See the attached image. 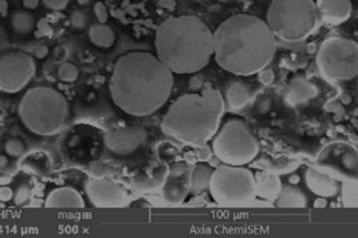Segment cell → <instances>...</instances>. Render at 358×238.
<instances>
[{"label": "cell", "instance_id": "cell-6", "mask_svg": "<svg viewBox=\"0 0 358 238\" xmlns=\"http://www.w3.org/2000/svg\"><path fill=\"white\" fill-rule=\"evenodd\" d=\"M319 20L313 0H272L266 22L275 37L298 42L314 31Z\"/></svg>", "mask_w": 358, "mask_h": 238}, {"label": "cell", "instance_id": "cell-12", "mask_svg": "<svg viewBox=\"0 0 358 238\" xmlns=\"http://www.w3.org/2000/svg\"><path fill=\"white\" fill-rule=\"evenodd\" d=\"M147 139L146 131L138 126L111 129L104 136L106 148L116 155H127L138 150Z\"/></svg>", "mask_w": 358, "mask_h": 238}, {"label": "cell", "instance_id": "cell-2", "mask_svg": "<svg viewBox=\"0 0 358 238\" xmlns=\"http://www.w3.org/2000/svg\"><path fill=\"white\" fill-rule=\"evenodd\" d=\"M213 36V56L217 64L237 75L259 73L270 63L275 50V37L266 21L250 14L229 17Z\"/></svg>", "mask_w": 358, "mask_h": 238}, {"label": "cell", "instance_id": "cell-24", "mask_svg": "<svg viewBox=\"0 0 358 238\" xmlns=\"http://www.w3.org/2000/svg\"><path fill=\"white\" fill-rule=\"evenodd\" d=\"M25 149L23 142L17 139L8 140L5 145L6 152L12 157H18L21 155Z\"/></svg>", "mask_w": 358, "mask_h": 238}, {"label": "cell", "instance_id": "cell-16", "mask_svg": "<svg viewBox=\"0 0 358 238\" xmlns=\"http://www.w3.org/2000/svg\"><path fill=\"white\" fill-rule=\"evenodd\" d=\"M316 93L314 85L305 79L296 78L289 85L285 92V99L291 105H298L314 97Z\"/></svg>", "mask_w": 358, "mask_h": 238}, {"label": "cell", "instance_id": "cell-5", "mask_svg": "<svg viewBox=\"0 0 358 238\" xmlns=\"http://www.w3.org/2000/svg\"><path fill=\"white\" fill-rule=\"evenodd\" d=\"M19 114L24 125L32 132L52 135L64 126L69 115L68 102L55 89L46 86L31 88L23 96Z\"/></svg>", "mask_w": 358, "mask_h": 238}, {"label": "cell", "instance_id": "cell-29", "mask_svg": "<svg viewBox=\"0 0 358 238\" xmlns=\"http://www.w3.org/2000/svg\"><path fill=\"white\" fill-rule=\"evenodd\" d=\"M13 195L10 188L8 186L0 187V200L2 202H8L11 200Z\"/></svg>", "mask_w": 358, "mask_h": 238}, {"label": "cell", "instance_id": "cell-32", "mask_svg": "<svg viewBox=\"0 0 358 238\" xmlns=\"http://www.w3.org/2000/svg\"><path fill=\"white\" fill-rule=\"evenodd\" d=\"M9 169V160L4 156H0V173L4 174Z\"/></svg>", "mask_w": 358, "mask_h": 238}, {"label": "cell", "instance_id": "cell-23", "mask_svg": "<svg viewBox=\"0 0 358 238\" xmlns=\"http://www.w3.org/2000/svg\"><path fill=\"white\" fill-rule=\"evenodd\" d=\"M78 67L71 62H64L61 64L57 70L59 78L66 83L75 81L78 76Z\"/></svg>", "mask_w": 358, "mask_h": 238}, {"label": "cell", "instance_id": "cell-17", "mask_svg": "<svg viewBox=\"0 0 358 238\" xmlns=\"http://www.w3.org/2000/svg\"><path fill=\"white\" fill-rule=\"evenodd\" d=\"M252 94L245 84L236 81L228 85L226 90L224 104L232 110L246 106L252 100Z\"/></svg>", "mask_w": 358, "mask_h": 238}, {"label": "cell", "instance_id": "cell-30", "mask_svg": "<svg viewBox=\"0 0 358 238\" xmlns=\"http://www.w3.org/2000/svg\"><path fill=\"white\" fill-rule=\"evenodd\" d=\"M71 21L72 24L76 28H80L85 24L84 18L82 14L79 13H76L73 14Z\"/></svg>", "mask_w": 358, "mask_h": 238}, {"label": "cell", "instance_id": "cell-34", "mask_svg": "<svg viewBox=\"0 0 358 238\" xmlns=\"http://www.w3.org/2000/svg\"><path fill=\"white\" fill-rule=\"evenodd\" d=\"M7 3L4 0H0V14L4 15L7 12Z\"/></svg>", "mask_w": 358, "mask_h": 238}, {"label": "cell", "instance_id": "cell-8", "mask_svg": "<svg viewBox=\"0 0 358 238\" xmlns=\"http://www.w3.org/2000/svg\"><path fill=\"white\" fill-rule=\"evenodd\" d=\"M215 134L213 153L226 164L242 166L252 161L258 153L257 139L241 120H228Z\"/></svg>", "mask_w": 358, "mask_h": 238}, {"label": "cell", "instance_id": "cell-27", "mask_svg": "<svg viewBox=\"0 0 358 238\" xmlns=\"http://www.w3.org/2000/svg\"><path fill=\"white\" fill-rule=\"evenodd\" d=\"M44 4L52 10H62L68 4L69 0H43Z\"/></svg>", "mask_w": 358, "mask_h": 238}, {"label": "cell", "instance_id": "cell-10", "mask_svg": "<svg viewBox=\"0 0 358 238\" xmlns=\"http://www.w3.org/2000/svg\"><path fill=\"white\" fill-rule=\"evenodd\" d=\"M33 57L24 52L13 51L0 57V90L15 92L23 88L34 76Z\"/></svg>", "mask_w": 358, "mask_h": 238}, {"label": "cell", "instance_id": "cell-25", "mask_svg": "<svg viewBox=\"0 0 358 238\" xmlns=\"http://www.w3.org/2000/svg\"><path fill=\"white\" fill-rule=\"evenodd\" d=\"M29 194V187L26 184L21 185L15 194V204H20L25 202L28 200Z\"/></svg>", "mask_w": 358, "mask_h": 238}, {"label": "cell", "instance_id": "cell-36", "mask_svg": "<svg viewBox=\"0 0 358 238\" xmlns=\"http://www.w3.org/2000/svg\"><path fill=\"white\" fill-rule=\"evenodd\" d=\"M77 1L80 4H85L89 1V0H77Z\"/></svg>", "mask_w": 358, "mask_h": 238}, {"label": "cell", "instance_id": "cell-20", "mask_svg": "<svg viewBox=\"0 0 358 238\" xmlns=\"http://www.w3.org/2000/svg\"><path fill=\"white\" fill-rule=\"evenodd\" d=\"M89 38L91 42L101 48H109L115 41L113 30L105 23L95 24L89 29Z\"/></svg>", "mask_w": 358, "mask_h": 238}, {"label": "cell", "instance_id": "cell-1", "mask_svg": "<svg viewBox=\"0 0 358 238\" xmlns=\"http://www.w3.org/2000/svg\"><path fill=\"white\" fill-rule=\"evenodd\" d=\"M173 85V73L155 54L132 51L115 62L109 90L113 102L124 112L145 116L166 103Z\"/></svg>", "mask_w": 358, "mask_h": 238}, {"label": "cell", "instance_id": "cell-26", "mask_svg": "<svg viewBox=\"0 0 358 238\" xmlns=\"http://www.w3.org/2000/svg\"><path fill=\"white\" fill-rule=\"evenodd\" d=\"M94 13L100 23H105L108 20V11L101 2H97L94 6Z\"/></svg>", "mask_w": 358, "mask_h": 238}, {"label": "cell", "instance_id": "cell-7", "mask_svg": "<svg viewBox=\"0 0 358 238\" xmlns=\"http://www.w3.org/2000/svg\"><path fill=\"white\" fill-rule=\"evenodd\" d=\"M208 190L215 202L221 205H246L257 195L255 177L241 166L224 164L213 170Z\"/></svg>", "mask_w": 358, "mask_h": 238}, {"label": "cell", "instance_id": "cell-33", "mask_svg": "<svg viewBox=\"0 0 358 238\" xmlns=\"http://www.w3.org/2000/svg\"><path fill=\"white\" fill-rule=\"evenodd\" d=\"M39 1L40 0H23V5L27 8L34 9L38 6Z\"/></svg>", "mask_w": 358, "mask_h": 238}, {"label": "cell", "instance_id": "cell-18", "mask_svg": "<svg viewBox=\"0 0 358 238\" xmlns=\"http://www.w3.org/2000/svg\"><path fill=\"white\" fill-rule=\"evenodd\" d=\"M276 204L280 207H304L306 198L298 188L286 186L281 187L276 197Z\"/></svg>", "mask_w": 358, "mask_h": 238}, {"label": "cell", "instance_id": "cell-31", "mask_svg": "<svg viewBox=\"0 0 358 238\" xmlns=\"http://www.w3.org/2000/svg\"><path fill=\"white\" fill-rule=\"evenodd\" d=\"M48 54V48L45 45L38 46L35 50V57L38 59H43Z\"/></svg>", "mask_w": 358, "mask_h": 238}, {"label": "cell", "instance_id": "cell-35", "mask_svg": "<svg viewBox=\"0 0 358 238\" xmlns=\"http://www.w3.org/2000/svg\"><path fill=\"white\" fill-rule=\"evenodd\" d=\"M160 4L166 8L171 7L174 4V0H160Z\"/></svg>", "mask_w": 358, "mask_h": 238}, {"label": "cell", "instance_id": "cell-13", "mask_svg": "<svg viewBox=\"0 0 358 238\" xmlns=\"http://www.w3.org/2000/svg\"><path fill=\"white\" fill-rule=\"evenodd\" d=\"M191 172L189 167H178L167 174L162 185L163 197L167 202L177 204L184 200L190 191Z\"/></svg>", "mask_w": 358, "mask_h": 238}, {"label": "cell", "instance_id": "cell-14", "mask_svg": "<svg viewBox=\"0 0 358 238\" xmlns=\"http://www.w3.org/2000/svg\"><path fill=\"white\" fill-rule=\"evenodd\" d=\"M315 4L320 20L331 25L344 22L352 13L350 0H316Z\"/></svg>", "mask_w": 358, "mask_h": 238}, {"label": "cell", "instance_id": "cell-9", "mask_svg": "<svg viewBox=\"0 0 358 238\" xmlns=\"http://www.w3.org/2000/svg\"><path fill=\"white\" fill-rule=\"evenodd\" d=\"M316 62L320 72L327 80L352 79L358 71L357 43L344 37H329L320 45Z\"/></svg>", "mask_w": 358, "mask_h": 238}, {"label": "cell", "instance_id": "cell-28", "mask_svg": "<svg viewBox=\"0 0 358 238\" xmlns=\"http://www.w3.org/2000/svg\"><path fill=\"white\" fill-rule=\"evenodd\" d=\"M259 80L264 85L271 84L274 78L273 73L271 70L262 69L259 72Z\"/></svg>", "mask_w": 358, "mask_h": 238}, {"label": "cell", "instance_id": "cell-4", "mask_svg": "<svg viewBox=\"0 0 358 238\" xmlns=\"http://www.w3.org/2000/svg\"><path fill=\"white\" fill-rule=\"evenodd\" d=\"M225 108L221 92L206 84L199 93L178 97L164 115V134L187 144L205 146L217 132Z\"/></svg>", "mask_w": 358, "mask_h": 238}, {"label": "cell", "instance_id": "cell-3", "mask_svg": "<svg viewBox=\"0 0 358 238\" xmlns=\"http://www.w3.org/2000/svg\"><path fill=\"white\" fill-rule=\"evenodd\" d=\"M155 47L157 57L173 74L195 73L213 55V31L194 15L171 17L157 28Z\"/></svg>", "mask_w": 358, "mask_h": 238}, {"label": "cell", "instance_id": "cell-21", "mask_svg": "<svg viewBox=\"0 0 358 238\" xmlns=\"http://www.w3.org/2000/svg\"><path fill=\"white\" fill-rule=\"evenodd\" d=\"M256 192L262 196L272 197L278 195L280 188V181L273 175H268L264 178L256 179Z\"/></svg>", "mask_w": 358, "mask_h": 238}, {"label": "cell", "instance_id": "cell-19", "mask_svg": "<svg viewBox=\"0 0 358 238\" xmlns=\"http://www.w3.org/2000/svg\"><path fill=\"white\" fill-rule=\"evenodd\" d=\"M214 169L208 164H196L191 172L190 191L199 192L208 190L210 178Z\"/></svg>", "mask_w": 358, "mask_h": 238}, {"label": "cell", "instance_id": "cell-15", "mask_svg": "<svg viewBox=\"0 0 358 238\" xmlns=\"http://www.w3.org/2000/svg\"><path fill=\"white\" fill-rule=\"evenodd\" d=\"M84 200L80 193L70 187H60L52 190L46 197L48 208H83Z\"/></svg>", "mask_w": 358, "mask_h": 238}, {"label": "cell", "instance_id": "cell-22", "mask_svg": "<svg viewBox=\"0 0 358 238\" xmlns=\"http://www.w3.org/2000/svg\"><path fill=\"white\" fill-rule=\"evenodd\" d=\"M14 29L19 33H27L34 26V19L25 12L16 13L12 20Z\"/></svg>", "mask_w": 358, "mask_h": 238}, {"label": "cell", "instance_id": "cell-11", "mask_svg": "<svg viewBox=\"0 0 358 238\" xmlns=\"http://www.w3.org/2000/svg\"><path fill=\"white\" fill-rule=\"evenodd\" d=\"M86 192L92 203L97 207H123L129 202L125 189L107 178H94L86 186Z\"/></svg>", "mask_w": 358, "mask_h": 238}]
</instances>
